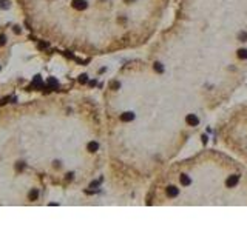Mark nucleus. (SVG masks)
<instances>
[{
	"mask_svg": "<svg viewBox=\"0 0 247 231\" xmlns=\"http://www.w3.org/2000/svg\"><path fill=\"white\" fill-rule=\"evenodd\" d=\"M0 8L8 10V8H10V2H8V0H0Z\"/></svg>",
	"mask_w": 247,
	"mask_h": 231,
	"instance_id": "2",
	"label": "nucleus"
},
{
	"mask_svg": "<svg viewBox=\"0 0 247 231\" xmlns=\"http://www.w3.org/2000/svg\"><path fill=\"white\" fill-rule=\"evenodd\" d=\"M5 42H6V37H5V35H0V46L5 45Z\"/></svg>",
	"mask_w": 247,
	"mask_h": 231,
	"instance_id": "3",
	"label": "nucleus"
},
{
	"mask_svg": "<svg viewBox=\"0 0 247 231\" xmlns=\"http://www.w3.org/2000/svg\"><path fill=\"white\" fill-rule=\"evenodd\" d=\"M39 197V191L37 190H31V193H29V196H28V199H29V200H36V199H37Z\"/></svg>",
	"mask_w": 247,
	"mask_h": 231,
	"instance_id": "1",
	"label": "nucleus"
}]
</instances>
